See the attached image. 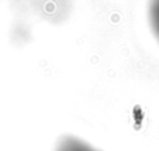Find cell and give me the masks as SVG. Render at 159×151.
<instances>
[{"label":"cell","instance_id":"cell-2","mask_svg":"<svg viewBox=\"0 0 159 151\" xmlns=\"http://www.w3.org/2000/svg\"><path fill=\"white\" fill-rule=\"evenodd\" d=\"M149 21H151V27H152L156 38L159 40V2H156V3H153L152 6H151Z\"/></svg>","mask_w":159,"mask_h":151},{"label":"cell","instance_id":"cell-1","mask_svg":"<svg viewBox=\"0 0 159 151\" xmlns=\"http://www.w3.org/2000/svg\"><path fill=\"white\" fill-rule=\"evenodd\" d=\"M55 151H97L84 141L75 137H63L59 140Z\"/></svg>","mask_w":159,"mask_h":151}]
</instances>
